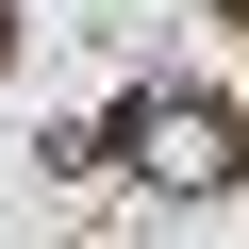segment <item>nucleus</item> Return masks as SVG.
Listing matches in <instances>:
<instances>
[{
  "mask_svg": "<svg viewBox=\"0 0 249 249\" xmlns=\"http://www.w3.org/2000/svg\"><path fill=\"white\" fill-rule=\"evenodd\" d=\"M116 150H133L166 199H232L249 183V116L199 100V83H150V100H116Z\"/></svg>",
  "mask_w": 249,
  "mask_h": 249,
  "instance_id": "obj_1",
  "label": "nucleus"
},
{
  "mask_svg": "<svg viewBox=\"0 0 249 249\" xmlns=\"http://www.w3.org/2000/svg\"><path fill=\"white\" fill-rule=\"evenodd\" d=\"M0 67H17V0H0Z\"/></svg>",
  "mask_w": 249,
  "mask_h": 249,
  "instance_id": "obj_2",
  "label": "nucleus"
},
{
  "mask_svg": "<svg viewBox=\"0 0 249 249\" xmlns=\"http://www.w3.org/2000/svg\"><path fill=\"white\" fill-rule=\"evenodd\" d=\"M232 17H249V0H232Z\"/></svg>",
  "mask_w": 249,
  "mask_h": 249,
  "instance_id": "obj_3",
  "label": "nucleus"
}]
</instances>
